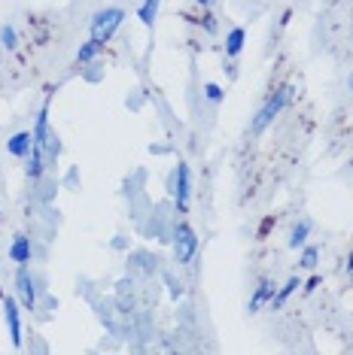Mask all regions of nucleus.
Segmentation results:
<instances>
[{"label": "nucleus", "instance_id": "obj_7", "mask_svg": "<svg viewBox=\"0 0 353 355\" xmlns=\"http://www.w3.org/2000/svg\"><path fill=\"white\" fill-rule=\"evenodd\" d=\"M6 255H10V261L15 264V268H25V264H31V258H34V243H31L28 234H15L10 249H6Z\"/></svg>", "mask_w": 353, "mask_h": 355}, {"label": "nucleus", "instance_id": "obj_10", "mask_svg": "<svg viewBox=\"0 0 353 355\" xmlns=\"http://www.w3.org/2000/svg\"><path fill=\"white\" fill-rule=\"evenodd\" d=\"M277 295V286L271 279H259L256 282V292H253V297H250V304H247V310L250 313H259L265 304H271V297Z\"/></svg>", "mask_w": 353, "mask_h": 355}, {"label": "nucleus", "instance_id": "obj_8", "mask_svg": "<svg viewBox=\"0 0 353 355\" xmlns=\"http://www.w3.org/2000/svg\"><path fill=\"white\" fill-rule=\"evenodd\" d=\"M31 149H34V134L31 131H15L10 140H6V152L19 161H25L31 155Z\"/></svg>", "mask_w": 353, "mask_h": 355}, {"label": "nucleus", "instance_id": "obj_22", "mask_svg": "<svg viewBox=\"0 0 353 355\" xmlns=\"http://www.w3.org/2000/svg\"><path fill=\"white\" fill-rule=\"evenodd\" d=\"M165 282H167V292H171L174 301H180V297H183V282H180V279H174L171 273H165Z\"/></svg>", "mask_w": 353, "mask_h": 355}, {"label": "nucleus", "instance_id": "obj_20", "mask_svg": "<svg viewBox=\"0 0 353 355\" xmlns=\"http://www.w3.org/2000/svg\"><path fill=\"white\" fill-rule=\"evenodd\" d=\"M79 76L85 79V83H101L104 79V67H101V61H88L79 67Z\"/></svg>", "mask_w": 353, "mask_h": 355}, {"label": "nucleus", "instance_id": "obj_25", "mask_svg": "<svg viewBox=\"0 0 353 355\" xmlns=\"http://www.w3.org/2000/svg\"><path fill=\"white\" fill-rule=\"evenodd\" d=\"M113 249H119V252H122V249H128V240H125V234H116L113 237V243H110Z\"/></svg>", "mask_w": 353, "mask_h": 355}, {"label": "nucleus", "instance_id": "obj_12", "mask_svg": "<svg viewBox=\"0 0 353 355\" xmlns=\"http://www.w3.org/2000/svg\"><path fill=\"white\" fill-rule=\"evenodd\" d=\"M244 43H247V31L244 28H231L226 34V43H222V49H226V58H238L240 52H244Z\"/></svg>", "mask_w": 353, "mask_h": 355}, {"label": "nucleus", "instance_id": "obj_14", "mask_svg": "<svg viewBox=\"0 0 353 355\" xmlns=\"http://www.w3.org/2000/svg\"><path fill=\"white\" fill-rule=\"evenodd\" d=\"M299 286H302V279H299V277H290V279H286L284 286L277 288V295L271 297V310H280V306H284L295 292H299Z\"/></svg>", "mask_w": 353, "mask_h": 355}, {"label": "nucleus", "instance_id": "obj_23", "mask_svg": "<svg viewBox=\"0 0 353 355\" xmlns=\"http://www.w3.org/2000/svg\"><path fill=\"white\" fill-rule=\"evenodd\" d=\"M202 28L207 31V34H216V15L213 12H204L202 15Z\"/></svg>", "mask_w": 353, "mask_h": 355}, {"label": "nucleus", "instance_id": "obj_28", "mask_svg": "<svg viewBox=\"0 0 353 355\" xmlns=\"http://www.w3.org/2000/svg\"><path fill=\"white\" fill-rule=\"evenodd\" d=\"M347 83H350V92H353V70H350V79H347Z\"/></svg>", "mask_w": 353, "mask_h": 355}, {"label": "nucleus", "instance_id": "obj_5", "mask_svg": "<svg viewBox=\"0 0 353 355\" xmlns=\"http://www.w3.org/2000/svg\"><path fill=\"white\" fill-rule=\"evenodd\" d=\"M46 288L43 286H37V277L31 273V264H25V268H19L15 270V297H19V304H22V310H28V313H34L37 310V301H40V295H43Z\"/></svg>", "mask_w": 353, "mask_h": 355}, {"label": "nucleus", "instance_id": "obj_26", "mask_svg": "<svg viewBox=\"0 0 353 355\" xmlns=\"http://www.w3.org/2000/svg\"><path fill=\"white\" fill-rule=\"evenodd\" d=\"M344 268H347V277L353 279V249H350V252H347V264H344Z\"/></svg>", "mask_w": 353, "mask_h": 355}, {"label": "nucleus", "instance_id": "obj_13", "mask_svg": "<svg viewBox=\"0 0 353 355\" xmlns=\"http://www.w3.org/2000/svg\"><path fill=\"white\" fill-rule=\"evenodd\" d=\"M101 55H104V43L88 37L85 43H79V49H76V64L83 67V64H88V61H98Z\"/></svg>", "mask_w": 353, "mask_h": 355}, {"label": "nucleus", "instance_id": "obj_15", "mask_svg": "<svg viewBox=\"0 0 353 355\" xmlns=\"http://www.w3.org/2000/svg\"><path fill=\"white\" fill-rule=\"evenodd\" d=\"M308 237H311V222L302 219V222L293 225L290 237H286V246H290V249H302L304 243H308Z\"/></svg>", "mask_w": 353, "mask_h": 355}, {"label": "nucleus", "instance_id": "obj_21", "mask_svg": "<svg viewBox=\"0 0 353 355\" xmlns=\"http://www.w3.org/2000/svg\"><path fill=\"white\" fill-rule=\"evenodd\" d=\"M61 185H64V189H70V191H76L79 189V167H67V173H64Z\"/></svg>", "mask_w": 353, "mask_h": 355}, {"label": "nucleus", "instance_id": "obj_2", "mask_svg": "<svg viewBox=\"0 0 353 355\" xmlns=\"http://www.w3.org/2000/svg\"><path fill=\"white\" fill-rule=\"evenodd\" d=\"M122 21H125L122 6H104V10H98L92 15V21H88V34H92V40L107 46L110 40L116 37V31L122 28Z\"/></svg>", "mask_w": 353, "mask_h": 355}, {"label": "nucleus", "instance_id": "obj_17", "mask_svg": "<svg viewBox=\"0 0 353 355\" xmlns=\"http://www.w3.org/2000/svg\"><path fill=\"white\" fill-rule=\"evenodd\" d=\"M317 261H320V246L304 243V246H302V255H299V264H302L304 270H314Z\"/></svg>", "mask_w": 353, "mask_h": 355}, {"label": "nucleus", "instance_id": "obj_4", "mask_svg": "<svg viewBox=\"0 0 353 355\" xmlns=\"http://www.w3.org/2000/svg\"><path fill=\"white\" fill-rule=\"evenodd\" d=\"M171 249H174V261L176 264H192L198 255V234L189 222L174 225L171 231Z\"/></svg>", "mask_w": 353, "mask_h": 355}, {"label": "nucleus", "instance_id": "obj_16", "mask_svg": "<svg viewBox=\"0 0 353 355\" xmlns=\"http://www.w3.org/2000/svg\"><path fill=\"white\" fill-rule=\"evenodd\" d=\"M158 10H162V0H143V3L138 6V19H140V25H147V28L156 25Z\"/></svg>", "mask_w": 353, "mask_h": 355}, {"label": "nucleus", "instance_id": "obj_30", "mask_svg": "<svg viewBox=\"0 0 353 355\" xmlns=\"http://www.w3.org/2000/svg\"><path fill=\"white\" fill-rule=\"evenodd\" d=\"M350 167H353V164H350Z\"/></svg>", "mask_w": 353, "mask_h": 355}, {"label": "nucleus", "instance_id": "obj_24", "mask_svg": "<svg viewBox=\"0 0 353 355\" xmlns=\"http://www.w3.org/2000/svg\"><path fill=\"white\" fill-rule=\"evenodd\" d=\"M317 286H320V277H308L302 282V288H304V295H311V292H317Z\"/></svg>", "mask_w": 353, "mask_h": 355}, {"label": "nucleus", "instance_id": "obj_11", "mask_svg": "<svg viewBox=\"0 0 353 355\" xmlns=\"http://www.w3.org/2000/svg\"><path fill=\"white\" fill-rule=\"evenodd\" d=\"M34 146H40V149H46V143H49V137L55 134L52 131V125H49V107H43L37 112V122H34Z\"/></svg>", "mask_w": 353, "mask_h": 355}, {"label": "nucleus", "instance_id": "obj_29", "mask_svg": "<svg viewBox=\"0 0 353 355\" xmlns=\"http://www.w3.org/2000/svg\"><path fill=\"white\" fill-rule=\"evenodd\" d=\"M0 222H3V209H0Z\"/></svg>", "mask_w": 353, "mask_h": 355}, {"label": "nucleus", "instance_id": "obj_1", "mask_svg": "<svg viewBox=\"0 0 353 355\" xmlns=\"http://www.w3.org/2000/svg\"><path fill=\"white\" fill-rule=\"evenodd\" d=\"M293 98H295V85H293V83H286V85L274 88V92H271L268 98H265L262 107L256 110V116H253V122H250V131H253L256 137H259V134L265 131V128H268V125L280 116V112L290 107Z\"/></svg>", "mask_w": 353, "mask_h": 355}, {"label": "nucleus", "instance_id": "obj_6", "mask_svg": "<svg viewBox=\"0 0 353 355\" xmlns=\"http://www.w3.org/2000/svg\"><path fill=\"white\" fill-rule=\"evenodd\" d=\"M3 319H6V328H10V340L15 349L25 346V337H22V304L15 295H3Z\"/></svg>", "mask_w": 353, "mask_h": 355}, {"label": "nucleus", "instance_id": "obj_9", "mask_svg": "<svg viewBox=\"0 0 353 355\" xmlns=\"http://www.w3.org/2000/svg\"><path fill=\"white\" fill-rule=\"evenodd\" d=\"M46 171H49V161H46V152L34 146L31 149V155L25 158V173H28V180L31 182H40L46 176Z\"/></svg>", "mask_w": 353, "mask_h": 355}, {"label": "nucleus", "instance_id": "obj_19", "mask_svg": "<svg viewBox=\"0 0 353 355\" xmlns=\"http://www.w3.org/2000/svg\"><path fill=\"white\" fill-rule=\"evenodd\" d=\"M202 94H204V101H207V103H213V107H216V103L226 101V88L216 85V83H204V85H202Z\"/></svg>", "mask_w": 353, "mask_h": 355}, {"label": "nucleus", "instance_id": "obj_3", "mask_svg": "<svg viewBox=\"0 0 353 355\" xmlns=\"http://www.w3.org/2000/svg\"><path fill=\"white\" fill-rule=\"evenodd\" d=\"M167 191L174 198V207L176 213H189V204H192V167L186 161H176L171 180H167Z\"/></svg>", "mask_w": 353, "mask_h": 355}, {"label": "nucleus", "instance_id": "obj_18", "mask_svg": "<svg viewBox=\"0 0 353 355\" xmlns=\"http://www.w3.org/2000/svg\"><path fill=\"white\" fill-rule=\"evenodd\" d=\"M15 46H19V31H15L13 25H0V49L13 52Z\"/></svg>", "mask_w": 353, "mask_h": 355}, {"label": "nucleus", "instance_id": "obj_27", "mask_svg": "<svg viewBox=\"0 0 353 355\" xmlns=\"http://www.w3.org/2000/svg\"><path fill=\"white\" fill-rule=\"evenodd\" d=\"M195 3H198V6H211L213 0H195Z\"/></svg>", "mask_w": 353, "mask_h": 355}]
</instances>
